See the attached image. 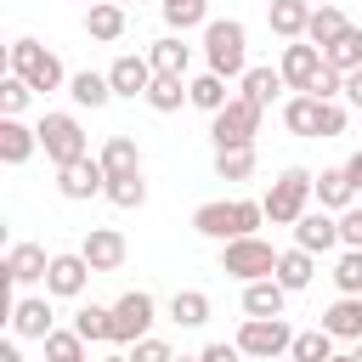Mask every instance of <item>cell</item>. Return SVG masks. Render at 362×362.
<instances>
[{"mask_svg":"<svg viewBox=\"0 0 362 362\" xmlns=\"http://www.w3.org/2000/svg\"><path fill=\"white\" fill-rule=\"evenodd\" d=\"M311 181H317V175H311V170H300V164L277 170V181H272V187H266V198H260V204H266V221H272V226H294V221L317 204Z\"/></svg>","mask_w":362,"mask_h":362,"instance_id":"4","label":"cell"},{"mask_svg":"<svg viewBox=\"0 0 362 362\" xmlns=\"http://www.w3.org/2000/svg\"><path fill=\"white\" fill-rule=\"evenodd\" d=\"M255 141H243V147H215V181H249L255 175Z\"/></svg>","mask_w":362,"mask_h":362,"instance_id":"32","label":"cell"},{"mask_svg":"<svg viewBox=\"0 0 362 362\" xmlns=\"http://www.w3.org/2000/svg\"><path fill=\"white\" fill-rule=\"evenodd\" d=\"M90 277H96V266L85 260V249L51 255V266H45V294H51V300H79Z\"/></svg>","mask_w":362,"mask_h":362,"instance_id":"11","label":"cell"},{"mask_svg":"<svg viewBox=\"0 0 362 362\" xmlns=\"http://www.w3.org/2000/svg\"><path fill=\"white\" fill-rule=\"evenodd\" d=\"M40 153V124H23V113H0V164H28Z\"/></svg>","mask_w":362,"mask_h":362,"instance_id":"15","label":"cell"},{"mask_svg":"<svg viewBox=\"0 0 362 362\" xmlns=\"http://www.w3.org/2000/svg\"><path fill=\"white\" fill-rule=\"evenodd\" d=\"M113 209H141L147 204V181H141V170H124V175H107V192H102Z\"/></svg>","mask_w":362,"mask_h":362,"instance_id":"34","label":"cell"},{"mask_svg":"<svg viewBox=\"0 0 362 362\" xmlns=\"http://www.w3.org/2000/svg\"><path fill=\"white\" fill-rule=\"evenodd\" d=\"M339 243L362 249V204H345V209H339Z\"/></svg>","mask_w":362,"mask_h":362,"instance_id":"44","label":"cell"},{"mask_svg":"<svg viewBox=\"0 0 362 362\" xmlns=\"http://www.w3.org/2000/svg\"><path fill=\"white\" fill-rule=\"evenodd\" d=\"M74 328H79L90 345H113V305H79V311H74Z\"/></svg>","mask_w":362,"mask_h":362,"instance_id":"36","label":"cell"},{"mask_svg":"<svg viewBox=\"0 0 362 362\" xmlns=\"http://www.w3.org/2000/svg\"><path fill=\"white\" fill-rule=\"evenodd\" d=\"M130 351V362H170V345L164 339H153V334H141L136 345H124Z\"/></svg>","mask_w":362,"mask_h":362,"instance_id":"43","label":"cell"},{"mask_svg":"<svg viewBox=\"0 0 362 362\" xmlns=\"http://www.w3.org/2000/svg\"><path fill=\"white\" fill-rule=\"evenodd\" d=\"M68 96H74V107H107L113 102V79L107 74H90V68H79V74H68Z\"/></svg>","mask_w":362,"mask_h":362,"instance_id":"27","label":"cell"},{"mask_svg":"<svg viewBox=\"0 0 362 362\" xmlns=\"http://www.w3.org/2000/svg\"><path fill=\"white\" fill-rule=\"evenodd\" d=\"M57 192L68 204H85V198H102L107 192V164L102 158H74V164H57Z\"/></svg>","mask_w":362,"mask_h":362,"instance_id":"10","label":"cell"},{"mask_svg":"<svg viewBox=\"0 0 362 362\" xmlns=\"http://www.w3.org/2000/svg\"><path fill=\"white\" fill-rule=\"evenodd\" d=\"M28 102H34V85H28L23 74L6 68V79H0V113H23Z\"/></svg>","mask_w":362,"mask_h":362,"instance_id":"42","label":"cell"},{"mask_svg":"<svg viewBox=\"0 0 362 362\" xmlns=\"http://www.w3.org/2000/svg\"><path fill=\"white\" fill-rule=\"evenodd\" d=\"M198 356H204V362H232V356H243V351H238V339H209Z\"/></svg>","mask_w":362,"mask_h":362,"instance_id":"45","label":"cell"},{"mask_svg":"<svg viewBox=\"0 0 362 362\" xmlns=\"http://www.w3.org/2000/svg\"><path fill=\"white\" fill-rule=\"evenodd\" d=\"M311 192H317V204H322V209H345V204H356V198H362V192H356V181L345 175V164H334V170H317Z\"/></svg>","mask_w":362,"mask_h":362,"instance_id":"26","label":"cell"},{"mask_svg":"<svg viewBox=\"0 0 362 362\" xmlns=\"http://www.w3.org/2000/svg\"><path fill=\"white\" fill-rule=\"evenodd\" d=\"M153 322H158V300L147 288H124L113 300V345H136Z\"/></svg>","mask_w":362,"mask_h":362,"instance_id":"9","label":"cell"},{"mask_svg":"<svg viewBox=\"0 0 362 362\" xmlns=\"http://www.w3.org/2000/svg\"><path fill=\"white\" fill-rule=\"evenodd\" d=\"M260 221H266V204L260 198H209V204L192 209V232L198 238H215V243L243 238V232H260Z\"/></svg>","mask_w":362,"mask_h":362,"instance_id":"1","label":"cell"},{"mask_svg":"<svg viewBox=\"0 0 362 362\" xmlns=\"http://www.w3.org/2000/svg\"><path fill=\"white\" fill-rule=\"evenodd\" d=\"M204 62L226 79H243L249 68V28L238 17H209L204 23Z\"/></svg>","mask_w":362,"mask_h":362,"instance_id":"2","label":"cell"},{"mask_svg":"<svg viewBox=\"0 0 362 362\" xmlns=\"http://www.w3.org/2000/svg\"><path fill=\"white\" fill-rule=\"evenodd\" d=\"M238 351L255 356V362L288 356V351H294V328H288L283 317H243V328H238Z\"/></svg>","mask_w":362,"mask_h":362,"instance_id":"8","label":"cell"},{"mask_svg":"<svg viewBox=\"0 0 362 362\" xmlns=\"http://www.w3.org/2000/svg\"><path fill=\"white\" fill-rule=\"evenodd\" d=\"M40 153L51 164H74V158L90 153V136L74 113H40Z\"/></svg>","mask_w":362,"mask_h":362,"instance_id":"7","label":"cell"},{"mask_svg":"<svg viewBox=\"0 0 362 362\" xmlns=\"http://www.w3.org/2000/svg\"><path fill=\"white\" fill-rule=\"evenodd\" d=\"M221 272H226L232 283H255V277H272V272H277V249H272L260 232L226 238V243H221Z\"/></svg>","mask_w":362,"mask_h":362,"instance_id":"5","label":"cell"},{"mask_svg":"<svg viewBox=\"0 0 362 362\" xmlns=\"http://www.w3.org/2000/svg\"><path fill=\"white\" fill-rule=\"evenodd\" d=\"M334 345H339V339H334V334L317 322V328L294 334V351H288V356H294V362H328V356H334Z\"/></svg>","mask_w":362,"mask_h":362,"instance_id":"39","label":"cell"},{"mask_svg":"<svg viewBox=\"0 0 362 362\" xmlns=\"http://www.w3.org/2000/svg\"><path fill=\"white\" fill-rule=\"evenodd\" d=\"M294 243L300 249H311V255H328V249H339V209H305L300 221H294Z\"/></svg>","mask_w":362,"mask_h":362,"instance_id":"13","label":"cell"},{"mask_svg":"<svg viewBox=\"0 0 362 362\" xmlns=\"http://www.w3.org/2000/svg\"><path fill=\"white\" fill-rule=\"evenodd\" d=\"M305 23H311V0H272L266 6V28L277 40H305Z\"/></svg>","mask_w":362,"mask_h":362,"instance_id":"24","label":"cell"},{"mask_svg":"<svg viewBox=\"0 0 362 362\" xmlns=\"http://www.w3.org/2000/svg\"><path fill=\"white\" fill-rule=\"evenodd\" d=\"M283 305H288V288L277 283V272L243 283V317H283Z\"/></svg>","mask_w":362,"mask_h":362,"instance_id":"21","label":"cell"},{"mask_svg":"<svg viewBox=\"0 0 362 362\" xmlns=\"http://www.w3.org/2000/svg\"><path fill=\"white\" fill-rule=\"evenodd\" d=\"M170 322L204 328V322H209V294H204V288H175V294H170Z\"/></svg>","mask_w":362,"mask_h":362,"instance_id":"33","label":"cell"},{"mask_svg":"<svg viewBox=\"0 0 362 362\" xmlns=\"http://www.w3.org/2000/svg\"><path fill=\"white\" fill-rule=\"evenodd\" d=\"M124 11H130V6H119V0H96V6H85V34H90L96 45H113V40L124 34V23H130Z\"/></svg>","mask_w":362,"mask_h":362,"instance_id":"22","label":"cell"},{"mask_svg":"<svg viewBox=\"0 0 362 362\" xmlns=\"http://www.w3.org/2000/svg\"><path fill=\"white\" fill-rule=\"evenodd\" d=\"M260 113H266V107L238 90L221 113H209V141H215V147H243V141H255V136H260Z\"/></svg>","mask_w":362,"mask_h":362,"instance_id":"6","label":"cell"},{"mask_svg":"<svg viewBox=\"0 0 362 362\" xmlns=\"http://www.w3.org/2000/svg\"><path fill=\"white\" fill-rule=\"evenodd\" d=\"M238 90H243L249 102L272 107V102L288 90V79H283V68H272V62H249V68H243V79H238Z\"/></svg>","mask_w":362,"mask_h":362,"instance_id":"20","label":"cell"},{"mask_svg":"<svg viewBox=\"0 0 362 362\" xmlns=\"http://www.w3.org/2000/svg\"><path fill=\"white\" fill-rule=\"evenodd\" d=\"M79 249H85V260H90L96 272H119V266L130 260V243H124V232H119V226H90Z\"/></svg>","mask_w":362,"mask_h":362,"instance_id":"16","label":"cell"},{"mask_svg":"<svg viewBox=\"0 0 362 362\" xmlns=\"http://www.w3.org/2000/svg\"><path fill=\"white\" fill-rule=\"evenodd\" d=\"M322 328L339 339V345H351V339H362V294H339L328 311H322Z\"/></svg>","mask_w":362,"mask_h":362,"instance_id":"25","label":"cell"},{"mask_svg":"<svg viewBox=\"0 0 362 362\" xmlns=\"http://www.w3.org/2000/svg\"><path fill=\"white\" fill-rule=\"evenodd\" d=\"M322 57H328L334 68H345V74H351V68H362V28L351 23L339 40H328V45H322Z\"/></svg>","mask_w":362,"mask_h":362,"instance_id":"40","label":"cell"},{"mask_svg":"<svg viewBox=\"0 0 362 362\" xmlns=\"http://www.w3.org/2000/svg\"><path fill=\"white\" fill-rule=\"evenodd\" d=\"M288 90H311V74L322 68V45L317 40H283V57H277Z\"/></svg>","mask_w":362,"mask_h":362,"instance_id":"14","label":"cell"},{"mask_svg":"<svg viewBox=\"0 0 362 362\" xmlns=\"http://www.w3.org/2000/svg\"><path fill=\"white\" fill-rule=\"evenodd\" d=\"M96 158L107 164V175H124V170H141V147H136V136H107Z\"/></svg>","mask_w":362,"mask_h":362,"instance_id":"35","label":"cell"},{"mask_svg":"<svg viewBox=\"0 0 362 362\" xmlns=\"http://www.w3.org/2000/svg\"><path fill=\"white\" fill-rule=\"evenodd\" d=\"M153 113H175L181 102H187V74H153V85H147V96H141Z\"/></svg>","mask_w":362,"mask_h":362,"instance_id":"31","label":"cell"},{"mask_svg":"<svg viewBox=\"0 0 362 362\" xmlns=\"http://www.w3.org/2000/svg\"><path fill=\"white\" fill-rule=\"evenodd\" d=\"M283 130H288V136H305V141H317V136H322V96H311V90H294V96L283 102Z\"/></svg>","mask_w":362,"mask_h":362,"instance_id":"19","label":"cell"},{"mask_svg":"<svg viewBox=\"0 0 362 362\" xmlns=\"http://www.w3.org/2000/svg\"><path fill=\"white\" fill-rule=\"evenodd\" d=\"M57 328V311H51V294H23L11 305V334L17 339H45Z\"/></svg>","mask_w":362,"mask_h":362,"instance_id":"17","label":"cell"},{"mask_svg":"<svg viewBox=\"0 0 362 362\" xmlns=\"http://www.w3.org/2000/svg\"><path fill=\"white\" fill-rule=\"evenodd\" d=\"M119 6H130V0H119Z\"/></svg>","mask_w":362,"mask_h":362,"instance_id":"49","label":"cell"},{"mask_svg":"<svg viewBox=\"0 0 362 362\" xmlns=\"http://www.w3.org/2000/svg\"><path fill=\"white\" fill-rule=\"evenodd\" d=\"M45 266H51V255H45V243H11L6 249V283H17V288H28V283H45Z\"/></svg>","mask_w":362,"mask_h":362,"instance_id":"18","label":"cell"},{"mask_svg":"<svg viewBox=\"0 0 362 362\" xmlns=\"http://www.w3.org/2000/svg\"><path fill=\"white\" fill-rule=\"evenodd\" d=\"M79 6H96V0H79Z\"/></svg>","mask_w":362,"mask_h":362,"instance_id":"48","label":"cell"},{"mask_svg":"<svg viewBox=\"0 0 362 362\" xmlns=\"http://www.w3.org/2000/svg\"><path fill=\"white\" fill-rule=\"evenodd\" d=\"M6 68H11V74H23V79H28L40 96L68 90V68L57 62V51H45V45H40V40H28V34L6 45Z\"/></svg>","mask_w":362,"mask_h":362,"instance_id":"3","label":"cell"},{"mask_svg":"<svg viewBox=\"0 0 362 362\" xmlns=\"http://www.w3.org/2000/svg\"><path fill=\"white\" fill-rule=\"evenodd\" d=\"M147 57H153V68H158V74H187V68H192V45H187L175 28H170L164 40H153V45H147Z\"/></svg>","mask_w":362,"mask_h":362,"instance_id":"29","label":"cell"},{"mask_svg":"<svg viewBox=\"0 0 362 362\" xmlns=\"http://www.w3.org/2000/svg\"><path fill=\"white\" fill-rule=\"evenodd\" d=\"M311 277H317V255H311V249H300V243H294V249H283V255H277V283H283L288 294L311 288Z\"/></svg>","mask_w":362,"mask_h":362,"instance_id":"28","label":"cell"},{"mask_svg":"<svg viewBox=\"0 0 362 362\" xmlns=\"http://www.w3.org/2000/svg\"><path fill=\"white\" fill-rule=\"evenodd\" d=\"M345 102H351V107H362V68H351V74H345Z\"/></svg>","mask_w":362,"mask_h":362,"instance_id":"46","label":"cell"},{"mask_svg":"<svg viewBox=\"0 0 362 362\" xmlns=\"http://www.w3.org/2000/svg\"><path fill=\"white\" fill-rule=\"evenodd\" d=\"M164 23H170L175 34L204 28V23H209V6H204V0H164Z\"/></svg>","mask_w":362,"mask_h":362,"instance_id":"41","label":"cell"},{"mask_svg":"<svg viewBox=\"0 0 362 362\" xmlns=\"http://www.w3.org/2000/svg\"><path fill=\"white\" fill-rule=\"evenodd\" d=\"M345 175H351V181H356V192H362V147L345 158Z\"/></svg>","mask_w":362,"mask_h":362,"instance_id":"47","label":"cell"},{"mask_svg":"<svg viewBox=\"0 0 362 362\" xmlns=\"http://www.w3.org/2000/svg\"><path fill=\"white\" fill-rule=\"evenodd\" d=\"M153 57H136V51H119L113 62H107V79H113V96H124V102H136V96H147V85H153Z\"/></svg>","mask_w":362,"mask_h":362,"instance_id":"12","label":"cell"},{"mask_svg":"<svg viewBox=\"0 0 362 362\" xmlns=\"http://www.w3.org/2000/svg\"><path fill=\"white\" fill-rule=\"evenodd\" d=\"M40 345H45L51 362H85V351H90V339H85L79 328H51Z\"/></svg>","mask_w":362,"mask_h":362,"instance_id":"37","label":"cell"},{"mask_svg":"<svg viewBox=\"0 0 362 362\" xmlns=\"http://www.w3.org/2000/svg\"><path fill=\"white\" fill-rule=\"evenodd\" d=\"M328 277H334V288H339V294H362V249L339 243V255H334Z\"/></svg>","mask_w":362,"mask_h":362,"instance_id":"38","label":"cell"},{"mask_svg":"<svg viewBox=\"0 0 362 362\" xmlns=\"http://www.w3.org/2000/svg\"><path fill=\"white\" fill-rule=\"evenodd\" d=\"M232 96H226V74H215V68H204V74H187V107H198V113H221Z\"/></svg>","mask_w":362,"mask_h":362,"instance_id":"23","label":"cell"},{"mask_svg":"<svg viewBox=\"0 0 362 362\" xmlns=\"http://www.w3.org/2000/svg\"><path fill=\"white\" fill-rule=\"evenodd\" d=\"M351 28V17L334 6V0H317L311 6V23H305V40H317V45H328V40H339Z\"/></svg>","mask_w":362,"mask_h":362,"instance_id":"30","label":"cell"}]
</instances>
